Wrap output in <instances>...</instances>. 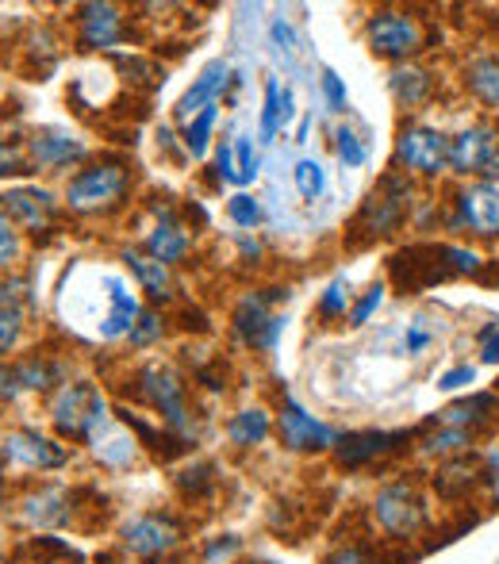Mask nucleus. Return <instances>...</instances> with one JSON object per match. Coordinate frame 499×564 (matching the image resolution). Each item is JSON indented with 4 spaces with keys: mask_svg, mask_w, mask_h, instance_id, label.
<instances>
[{
    "mask_svg": "<svg viewBox=\"0 0 499 564\" xmlns=\"http://www.w3.org/2000/svg\"><path fill=\"white\" fill-rule=\"evenodd\" d=\"M134 193V165L123 154H100L89 158L77 173L66 181V208L82 219H100L127 208Z\"/></svg>",
    "mask_w": 499,
    "mask_h": 564,
    "instance_id": "f257e3e1",
    "label": "nucleus"
},
{
    "mask_svg": "<svg viewBox=\"0 0 499 564\" xmlns=\"http://www.w3.org/2000/svg\"><path fill=\"white\" fill-rule=\"evenodd\" d=\"M131 384V400L150 408L158 415V426L173 434V438L196 442V408H193V392H188V380L181 377L173 365L162 361H147L127 377Z\"/></svg>",
    "mask_w": 499,
    "mask_h": 564,
    "instance_id": "f03ea898",
    "label": "nucleus"
},
{
    "mask_svg": "<svg viewBox=\"0 0 499 564\" xmlns=\"http://www.w3.org/2000/svg\"><path fill=\"white\" fill-rule=\"evenodd\" d=\"M369 522H373L380 542L408 545L415 538H423L434 527V507L431 496H426V484L408 473L380 484L373 503H369Z\"/></svg>",
    "mask_w": 499,
    "mask_h": 564,
    "instance_id": "7ed1b4c3",
    "label": "nucleus"
},
{
    "mask_svg": "<svg viewBox=\"0 0 499 564\" xmlns=\"http://www.w3.org/2000/svg\"><path fill=\"white\" fill-rule=\"evenodd\" d=\"M485 269L477 250L469 246H454V242H419L408 250L392 253L388 261V276L395 281L400 292H423L431 284L454 281V276H477Z\"/></svg>",
    "mask_w": 499,
    "mask_h": 564,
    "instance_id": "20e7f679",
    "label": "nucleus"
},
{
    "mask_svg": "<svg viewBox=\"0 0 499 564\" xmlns=\"http://www.w3.org/2000/svg\"><path fill=\"white\" fill-rule=\"evenodd\" d=\"M411 208H415V181L400 170H388L384 177L369 188L358 216L350 219L346 242H350L354 250L384 242V238H392L395 230H403V224L411 219Z\"/></svg>",
    "mask_w": 499,
    "mask_h": 564,
    "instance_id": "39448f33",
    "label": "nucleus"
},
{
    "mask_svg": "<svg viewBox=\"0 0 499 564\" xmlns=\"http://www.w3.org/2000/svg\"><path fill=\"white\" fill-rule=\"evenodd\" d=\"M51 426L62 442L89 446L105 426H112V408L93 380H69L51 395Z\"/></svg>",
    "mask_w": 499,
    "mask_h": 564,
    "instance_id": "423d86ee",
    "label": "nucleus"
},
{
    "mask_svg": "<svg viewBox=\"0 0 499 564\" xmlns=\"http://www.w3.org/2000/svg\"><path fill=\"white\" fill-rule=\"evenodd\" d=\"M120 545L139 564H173L188 550V522L177 511H142L120 527Z\"/></svg>",
    "mask_w": 499,
    "mask_h": 564,
    "instance_id": "0eeeda50",
    "label": "nucleus"
},
{
    "mask_svg": "<svg viewBox=\"0 0 499 564\" xmlns=\"http://www.w3.org/2000/svg\"><path fill=\"white\" fill-rule=\"evenodd\" d=\"M366 46L377 58L408 66L415 54L431 51V31L408 8H377L366 20Z\"/></svg>",
    "mask_w": 499,
    "mask_h": 564,
    "instance_id": "6e6552de",
    "label": "nucleus"
},
{
    "mask_svg": "<svg viewBox=\"0 0 499 564\" xmlns=\"http://www.w3.org/2000/svg\"><path fill=\"white\" fill-rule=\"evenodd\" d=\"M392 170L408 173V177L434 181L449 170V134L431 123H408L395 127V147H392Z\"/></svg>",
    "mask_w": 499,
    "mask_h": 564,
    "instance_id": "1a4fd4ad",
    "label": "nucleus"
},
{
    "mask_svg": "<svg viewBox=\"0 0 499 564\" xmlns=\"http://www.w3.org/2000/svg\"><path fill=\"white\" fill-rule=\"evenodd\" d=\"M289 300V289H261L247 292L231 312V330L253 354H269L281 338V315L273 312L276 304Z\"/></svg>",
    "mask_w": 499,
    "mask_h": 564,
    "instance_id": "9d476101",
    "label": "nucleus"
},
{
    "mask_svg": "<svg viewBox=\"0 0 499 564\" xmlns=\"http://www.w3.org/2000/svg\"><path fill=\"white\" fill-rule=\"evenodd\" d=\"M411 442H415V431H346L335 438L330 457L343 473H366L408 453Z\"/></svg>",
    "mask_w": 499,
    "mask_h": 564,
    "instance_id": "9b49d317",
    "label": "nucleus"
},
{
    "mask_svg": "<svg viewBox=\"0 0 499 564\" xmlns=\"http://www.w3.org/2000/svg\"><path fill=\"white\" fill-rule=\"evenodd\" d=\"M449 170L469 181H496L499 177L496 123H469L465 131L449 134Z\"/></svg>",
    "mask_w": 499,
    "mask_h": 564,
    "instance_id": "f8f14e48",
    "label": "nucleus"
},
{
    "mask_svg": "<svg viewBox=\"0 0 499 564\" xmlns=\"http://www.w3.org/2000/svg\"><path fill=\"white\" fill-rule=\"evenodd\" d=\"M0 460L23 468V473H54V468L69 465V446L35 426H15L0 442Z\"/></svg>",
    "mask_w": 499,
    "mask_h": 564,
    "instance_id": "ddd939ff",
    "label": "nucleus"
},
{
    "mask_svg": "<svg viewBox=\"0 0 499 564\" xmlns=\"http://www.w3.org/2000/svg\"><path fill=\"white\" fill-rule=\"evenodd\" d=\"M449 230H469L473 238H499V181L457 185Z\"/></svg>",
    "mask_w": 499,
    "mask_h": 564,
    "instance_id": "4468645a",
    "label": "nucleus"
},
{
    "mask_svg": "<svg viewBox=\"0 0 499 564\" xmlns=\"http://www.w3.org/2000/svg\"><path fill=\"white\" fill-rule=\"evenodd\" d=\"M273 426H276L281 446L289 453H330L335 449V438H338L323 419H315L307 408H300L289 392H284L281 403H276Z\"/></svg>",
    "mask_w": 499,
    "mask_h": 564,
    "instance_id": "2eb2a0df",
    "label": "nucleus"
},
{
    "mask_svg": "<svg viewBox=\"0 0 499 564\" xmlns=\"http://www.w3.org/2000/svg\"><path fill=\"white\" fill-rule=\"evenodd\" d=\"M154 224H150L147 238H142V253H150L162 265H185L193 253V230L185 227V219L177 216V208L170 204V196H154L150 204Z\"/></svg>",
    "mask_w": 499,
    "mask_h": 564,
    "instance_id": "dca6fc26",
    "label": "nucleus"
},
{
    "mask_svg": "<svg viewBox=\"0 0 499 564\" xmlns=\"http://www.w3.org/2000/svg\"><path fill=\"white\" fill-rule=\"evenodd\" d=\"M0 212L20 227V235H46L58 224V200L43 185H12L0 193Z\"/></svg>",
    "mask_w": 499,
    "mask_h": 564,
    "instance_id": "f3484780",
    "label": "nucleus"
},
{
    "mask_svg": "<svg viewBox=\"0 0 499 564\" xmlns=\"http://www.w3.org/2000/svg\"><path fill=\"white\" fill-rule=\"evenodd\" d=\"M431 491L442 503H469V496L488 491V468H485V453H465V457H449L438 460L431 468Z\"/></svg>",
    "mask_w": 499,
    "mask_h": 564,
    "instance_id": "a211bd4d",
    "label": "nucleus"
},
{
    "mask_svg": "<svg viewBox=\"0 0 499 564\" xmlns=\"http://www.w3.org/2000/svg\"><path fill=\"white\" fill-rule=\"evenodd\" d=\"M28 154H31V165L46 173H62V170L77 173L93 158L89 142H85L82 134L66 131V127H39V131H31Z\"/></svg>",
    "mask_w": 499,
    "mask_h": 564,
    "instance_id": "6ab92c4d",
    "label": "nucleus"
},
{
    "mask_svg": "<svg viewBox=\"0 0 499 564\" xmlns=\"http://www.w3.org/2000/svg\"><path fill=\"white\" fill-rule=\"evenodd\" d=\"M127 23L123 8L116 4H82L74 12V43L77 51H116L127 43Z\"/></svg>",
    "mask_w": 499,
    "mask_h": 564,
    "instance_id": "aec40b11",
    "label": "nucleus"
},
{
    "mask_svg": "<svg viewBox=\"0 0 499 564\" xmlns=\"http://www.w3.org/2000/svg\"><path fill=\"white\" fill-rule=\"evenodd\" d=\"M434 426H457V431H473L485 438L488 431L499 426V392H469L462 400L446 403L442 411L431 415Z\"/></svg>",
    "mask_w": 499,
    "mask_h": 564,
    "instance_id": "412c9836",
    "label": "nucleus"
},
{
    "mask_svg": "<svg viewBox=\"0 0 499 564\" xmlns=\"http://www.w3.org/2000/svg\"><path fill=\"white\" fill-rule=\"evenodd\" d=\"M20 511L31 527H66L77 514V496L66 484H39L23 496Z\"/></svg>",
    "mask_w": 499,
    "mask_h": 564,
    "instance_id": "4be33fe9",
    "label": "nucleus"
},
{
    "mask_svg": "<svg viewBox=\"0 0 499 564\" xmlns=\"http://www.w3.org/2000/svg\"><path fill=\"white\" fill-rule=\"evenodd\" d=\"M231 66H227V58H211L208 66L200 69V77H196L193 85L185 89V97L173 105V119L177 123H188L193 116H200L204 108L219 105V97H224V89L231 85Z\"/></svg>",
    "mask_w": 499,
    "mask_h": 564,
    "instance_id": "5701e85b",
    "label": "nucleus"
},
{
    "mask_svg": "<svg viewBox=\"0 0 499 564\" xmlns=\"http://www.w3.org/2000/svg\"><path fill=\"white\" fill-rule=\"evenodd\" d=\"M15 377L23 395H54L62 384H69V361L51 354H23L15 357Z\"/></svg>",
    "mask_w": 499,
    "mask_h": 564,
    "instance_id": "b1692460",
    "label": "nucleus"
},
{
    "mask_svg": "<svg viewBox=\"0 0 499 564\" xmlns=\"http://www.w3.org/2000/svg\"><path fill=\"white\" fill-rule=\"evenodd\" d=\"M123 265L134 273V281H139V289L150 296V307L158 304H173L177 300V281H173V269L162 265V261H154L150 253H142L139 246H127L123 250Z\"/></svg>",
    "mask_w": 499,
    "mask_h": 564,
    "instance_id": "393cba45",
    "label": "nucleus"
},
{
    "mask_svg": "<svg viewBox=\"0 0 499 564\" xmlns=\"http://www.w3.org/2000/svg\"><path fill=\"white\" fill-rule=\"evenodd\" d=\"M434 89H438L434 74L426 66H415V62H408V66H395L392 74H388V93H392L395 105L408 108V112L423 108L426 100L434 97Z\"/></svg>",
    "mask_w": 499,
    "mask_h": 564,
    "instance_id": "a878e982",
    "label": "nucleus"
},
{
    "mask_svg": "<svg viewBox=\"0 0 499 564\" xmlns=\"http://www.w3.org/2000/svg\"><path fill=\"white\" fill-rule=\"evenodd\" d=\"M465 93L488 112H499V54H477L462 69Z\"/></svg>",
    "mask_w": 499,
    "mask_h": 564,
    "instance_id": "bb28decb",
    "label": "nucleus"
},
{
    "mask_svg": "<svg viewBox=\"0 0 499 564\" xmlns=\"http://www.w3.org/2000/svg\"><path fill=\"white\" fill-rule=\"evenodd\" d=\"M173 488L177 496L185 499L188 507L193 503H208L219 488V468L211 460H200V457H188L181 468H173Z\"/></svg>",
    "mask_w": 499,
    "mask_h": 564,
    "instance_id": "cd10ccee",
    "label": "nucleus"
},
{
    "mask_svg": "<svg viewBox=\"0 0 499 564\" xmlns=\"http://www.w3.org/2000/svg\"><path fill=\"white\" fill-rule=\"evenodd\" d=\"M273 415H269L265 408H242V411H235L231 419H227V426H224V434H227V442H231L235 449H258V446H265L269 438H273Z\"/></svg>",
    "mask_w": 499,
    "mask_h": 564,
    "instance_id": "c85d7f7f",
    "label": "nucleus"
},
{
    "mask_svg": "<svg viewBox=\"0 0 499 564\" xmlns=\"http://www.w3.org/2000/svg\"><path fill=\"white\" fill-rule=\"evenodd\" d=\"M23 330H28V315H23L20 304V289L4 281L0 284V361L20 349Z\"/></svg>",
    "mask_w": 499,
    "mask_h": 564,
    "instance_id": "c756f323",
    "label": "nucleus"
},
{
    "mask_svg": "<svg viewBox=\"0 0 499 564\" xmlns=\"http://www.w3.org/2000/svg\"><path fill=\"white\" fill-rule=\"evenodd\" d=\"M216 116H219V105L204 108V112L188 119L185 131H181V150H185L188 158H196V162H204V158H208L211 131H216Z\"/></svg>",
    "mask_w": 499,
    "mask_h": 564,
    "instance_id": "7c9ffc66",
    "label": "nucleus"
},
{
    "mask_svg": "<svg viewBox=\"0 0 499 564\" xmlns=\"http://www.w3.org/2000/svg\"><path fill=\"white\" fill-rule=\"evenodd\" d=\"M354 307V292H350V281H330L327 289H323L319 304H315V315H319L323 323H335V319H346Z\"/></svg>",
    "mask_w": 499,
    "mask_h": 564,
    "instance_id": "2f4dec72",
    "label": "nucleus"
},
{
    "mask_svg": "<svg viewBox=\"0 0 499 564\" xmlns=\"http://www.w3.org/2000/svg\"><path fill=\"white\" fill-rule=\"evenodd\" d=\"M165 315L158 312V307H142L139 312V319H134V327H131V335H127V346L131 349H150V346H158L165 335Z\"/></svg>",
    "mask_w": 499,
    "mask_h": 564,
    "instance_id": "473e14b6",
    "label": "nucleus"
},
{
    "mask_svg": "<svg viewBox=\"0 0 499 564\" xmlns=\"http://www.w3.org/2000/svg\"><path fill=\"white\" fill-rule=\"evenodd\" d=\"M323 564H380V550L377 542H366V538H346L323 557Z\"/></svg>",
    "mask_w": 499,
    "mask_h": 564,
    "instance_id": "72a5a7b5",
    "label": "nucleus"
},
{
    "mask_svg": "<svg viewBox=\"0 0 499 564\" xmlns=\"http://www.w3.org/2000/svg\"><path fill=\"white\" fill-rule=\"evenodd\" d=\"M35 165H31L28 142L20 139H0V177H31Z\"/></svg>",
    "mask_w": 499,
    "mask_h": 564,
    "instance_id": "f704fd0d",
    "label": "nucleus"
},
{
    "mask_svg": "<svg viewBox=\"0 0 499 564\" xmlns=\"http://www.w3.org/2000/svg\"><path fill=\"white\" fill-rule=\"evenodd\" d=\"M335 154H338V162H343L346 170H358V165H366L369 150H366V142L358 139V131H354V127L338 123L335 127Z\"/></svg>",
    "mask_w": 499,
    "mask_h": 564,
    "instance_id": "c9c22d12",
    "label": "nucleus"
},
{
    "mask_svg": "<svg viewBox=\"0 0 499 564\" xmlns=\"http://www.w3.org/2000/svg\"><path fill=\"white\" fill-rule=\"evenodd\" d=\"M281 93H284L281 82L269 77L265 82V105H261V127H258L261 142H273L276 131H281Z\"/></svg>",
    "mask_w": 499,
    "mask_h": 564,
    "instance_id": "e433bc0d",
    "label": "nucleus"
},
{
    "mask_svg": "<svg viewBox=\"0 0 499 564\" xmlns=\"http://www.w3.org/2000/svg\"><path fill=\"white\" fill-rule=\"evenodd\" d=\"M227 219H231L235 227L242 230H258L261 219H265V212H261V200L250 193H235L231 200H227Z\"/></svg>",
    "mask_w": 499,
    "mask_h": 564,
    "instance_id": "4c0bfd02",
    "label": "nucleus"
},
{
    "mask_svg": "<svg viewBox=\"0 0 499 564\" xmlns=\"http://www.w3.org/2000/svg\"><path fill=\"white\" fill-rule=\"evenodd\" d=\"M23 261V235L12 219L0 212V273H12Z\"/></svg>",
    "mask_w": 499,
    "mask_h": 564,
    "instance_id": "58836bf2",
    "label": "nucleus"
},
{
    "mask_svg": "<svg viewBox=\"0 0 499 564\" xmlns=\"http://www.w3.org/2000/svg\"><path fill=\"white\" fill-rule=\"evenodd\" d=\"M292 181H296V193L304 196V200H319L323 185H327V177H323V165L315 162V158H300L296 170H292Z\"/></svg>",
    "mask_w": 499,
    "mask_h": 564,
    "instance_id": "ea45409f",
    "label": "nucleus"
},
{
    "mask_svg": "<svg viewBox=\"0 0 499 564\" xmlns=\"http://www.w3.org/2000/svg\"><path fill=\"white\" fill-rule=\"evenodd\" d=\"M235 185L247 188L253 177H258V154H253V142L250 139H235Z\"/></svg>",
    "mask_w": 499,
    "mask_h": 564,
    "instance_id": "a19ab883",
    "label": "nucleus"
},
{
    "mask_svg": "<svg viewBox=\"0 0 499 564\" xmlns=\"http://www.w3.org/2000/svg\"><path fill=\"white\" fill-rule=\"evenodd\" d=\"M384 284H373V289H366V296L358 300V304L350 307V315H346V323H350V327H366L369 323V315L377 312L380 304H384Z\"/></svg>",
    "mask_w": 499,
    "mask_h": 564,
    "instance_id": "79ce46f5",
    "label": "nucleus"
},
{
    "mask_svg": "<svg viewBox=\"0 0 499 564\" xmlns=\"http://www.w3.org/2000/svg\"><path fill=\"white\" fill-rule=\"evenodd\" d=\"M211 181L216 185H235V142H219L216 154H211Z\"/></svg>",
    "mask_w": 499,
    "mask_h": 564,
    "instance_id": "37998d69",
    "label": "nucleus"
},
{
    "mask_svg": "<svg viewBox=\"0 0 499 564\" xmlns=\"http://www.w3.org/2000/svg\"><path fill=\"white\" fill-rule=\"evenodd\" d=\"M319 85H323V97H327V108L330 112H346V85H343V77L335 74V69H323V77H319Z\"/></svg>",
    "mask_w": 499,
    "mask_h": 564,
    "instance_id": "c03bdc74",
    "label": "nucleus"
},
{
    "mask_svg": "<svg viewBox=\"0 0 499 564\" xmlns=\"http://www.w3.org/2000/svg\"><path fill=\"white\" fill-rule=\"evenodd\" d=\"M23 395L20 377H15V361H0V408L15 403Z\"/></svg>",
    "mask_w": 499,
    "mask_h": 564,
    "instance_id": "a18cd8bd",
    "label": "nucleus"
},
{
    "mask_svg": "<svg viewBox=\"0 0 499 564\" xmlns=\"http://www.w3.org/2000/svg\"><path fill=\"white\" fill-rule=\"evenodd\" d=\"M477 341H480V361L499 365V323H485L477 330Z\"/></svg>",
    "mask_w": 499,
    "mask_h": 564,
    "instance_id": "49530a36",
    "label": "nucleus"
},
{
    "mask_svg": "<svg viewBox=\"0 0 499 564\" xmlns=\"http://www.w3.org/2000/svg\"><path fill=\"white\" fill-rule=\"evenodd\" d=\"M473 380H477V369H473V365H457V369L442 372L438 388H442V392H462V388H469Z\"/></svg>",
    "mask_w": 499,
    "mask_h": 564,
    "instance_id": "de8ad7c7",
    "label": "nucleus"
},
{
    "mask_svg": "<svg viewBox=\"0 0 499 564\" xmlns=\"http://www.w3.org/2000/svg\"><path fill=\"white\" fill-rule=\"evenodd\" d=\"M431 341H434V330H426L423 323H411L408 330H403V354H426L431 349Z\"/></svg>",
    "mask_w": 499,
    "mask_h": 564,
    "instance_id": "09e8293b",
    "label": "nucleus"
},
{
    "mask_svg": "<svg viewBox=\"0 0 499 564\" xmlns=\"http://www.w3.org/2000/svg\"><path fill=\"white\" fill-rule=\"evenodd\" d=\"M485 468H488V496H492V503H499V449L485 453Z\"/></svg>",
    "mask_w": 499,
    "mask_h": 564,
    "instance_id": "8fccbe9b",
    "label": "nucleus"
},
{
    "mask_svg": "<svg viewBox=\"0 0 499 564\" xmlns=\"http://www.w3.org/2000/svg\"><path fill=\"white\" fill-rule=\"evenodd\" d=\"M273 39L284 46V51H292V43H296V35H292V28H289L284 20H276V23H273Z\"/></svg>",
    "mask_w": 499,
    "mask_h": 564,
    "instance_id": "3c124183",
    "label": "nucleus"
},
{
    "mask_svg": "<svg viewBox=\"0 0 499 564\" xmlns=\"http://www.w3.org/2000/svg\"><path fill=\"white\" fill-rule=\"evenodd\" d=\"M292 119H296V105H292V89H284L281 93V131L292 123Z\"/></svg>",
    "mask_w": 499,
    "mask_h": 564,
    "instance_id": "603ef678",
    "label": "nucleus"
},
{
    "mask_svg": "<svg viewBox=\"0 0 499 564\" xmlns=\"http://www.w3.org/2000/svg\"><path fill=\"white\" fill-rule=\"evenodd\" d=\"M496 131H499V123H496Z\"/></svg>",
    "mask_w": 499,
    "mask_h": 564,
    "instance_id": "864d4df0",
    "label": "nucleus"
}]
</instances>
